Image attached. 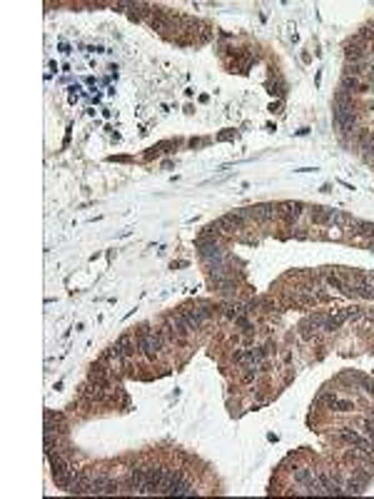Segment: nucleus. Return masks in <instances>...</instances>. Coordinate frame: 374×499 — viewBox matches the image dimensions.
Returning <instances> with one entry per match:
<instances>
[{"label": "nucleus", "instance_id": "obj_15", "mask_svg": "<svg viewBox=\"0 0 374 499\" xmlns=\"http://www.w3.org/2000/svg\"><path fill=\"white\" fill-rule=\"evenodd\" d=\"M297 329H299V337H304V340H312V337L317 335V332H319V329H317V327L309 322V317H307V319H302Z\"/></svg>", "mask_w": 374, "mask_h": 499}, {"label": "nucleus", "instance_id": "obj_12", "mask_svg": "<svg viewBox=\"0 0 374 499\" xmlns=\"http://www.w3.org/2000/svg\"><path fill=\"white\" fill-rule=\"evenodd\" d=\"M364 482L362 479H357L354 474H349L347 479H342V489H344V494H362L364 492Z\"/></svg>", "mask_w": 374, "mask_h": 499}, {"label": "nucleus", "instance_id": "obj_13", "mask_svg": "<svg viewBox=\"0 0 374 499\" xmlns=\"http://www.w3.org/2000/svg\"><path fill=\"white\" fill-rule=\"evenodd\" d=\"M352 230L354 232H359V235H364V237H374V225L372 222H364V220H354L352 217Z\"/></svg>", "mask_w": 374, "mask_h": 499}, {"label": "nucleus", "instance_id": "obj_16", "mask_svg": "<svg viewBox=\"0 0 374 499\" xmlns=\"http://www.w3.org/2000/svg\"><path fill=\"white\" fill-rule=\"evenodd\" d=\"M312 210V222L314 225H327V212H329V207H309Z\"/></svg>", "mask_w": 374, "mask_h": 499}, {"label": "nucleus", "instance_id": "obj_2", "mask_svg": "<svg viewBox=\"0 0 374 499\" xmlns=\"http://www.w3.org/2000/svg\"><path fill=\"white\" fill-rule=\"evenodd\" d=\"M180 312H182V317L187 319L190 329L195 332V329H200V327H202V322H205V319L212 314V307H210L207 302H195V304H187V307H182Z\"/></svg>", "mask_w": 374, "mask_h": 499}, {"label": "nucleus", "instance_id": "obj_20", "mask_svg": "<svg viewBox=\"0 0 374 499\" xmlns=\"http://www.w3.org/2000/svg\"><path fill=\"white\" fill-rule=\"evenodd\" d=\"M372 165H374V162H372Z\"/></svg>", "mask_w": 374, "mask_h": 499}, {"label": "nucleus", "instance_id": "obj_4", "mask_svg": "<svg viewBox=\"0 0 374 499\" xmlns=\"http://www.w3.org/2000/svg\"><path fill=\"white\" fill-rule=\"evenodd\" d=\"M242 212H245V217H247V220H255V222H260V225H265V222H272L275 217H280V207H277V205H272V202L252 205V207H245Z\"/></svg>", "mask_w": 374, "mask_h": 499}, {"label": "nucleus", "instance_id": "obj_10", "mask_svg": "<svg viewBox=\"0 0 374 499\" xmlns=\"http://www.w3.org/2000/svg\"><path fill=\"white\" fill-rule=\"evenodd\" d=\"M117 345H120V350H122L125 360H130V357H135V355L140 352V345H137V337H132V335H122V337L117 340Z\"/></svg>", "mask_w": 374, "mask_h": 499}, {"label": "nucleus", "instance_id": "obj_8", "mask_svg": "<svg viewBox=\"0 0 374 499\" xmlns=\"http://www.w3.org/2000/svg\"><path fill=\"white\" fill-rule=\"evenodd\" d=\"M192 494H195L192 482L187 479L182 472H177V479H175V484H172V489H170L167 497H192Z\"/></svg>", "mask_w": 374, "mask_h": 499}, {"label": "nucleus", "instance_id": "obj_18", "mask_svg": "<svg viewBox=\"0 0 374 499\" xmlns=\"http://www.w3.org/2000/svg\"><path fill=\"white\" fill-rule=\"evenodd\" d=\"M334 105H337V107H354V100H352V95H349V93L339 90V93L334 95Z\"/></svg>", "mask_w": 374, "mask_h": 499}, {"label": "nucleus", "instance_id": "obj_3", "mask_svg": "<svg viewBox=\"0 0 374 499\" xmlns=\"http://www.w3.org/2000/svg\"><path fill=\"white\" fill-rule=\"evenodd\" d=\"M332 120H334V125L342 130V135H349L352 130H357L359 115H357V107H337V105H334Z\"/></svg>", "mask_w": 374, "mask_h": 499}, {"label": "nucleus", "instance_id": "obj_19", "mask_svg": "<svg viewBox=\"0 0 374 499\" xmlns=\"http://www.w3.org/2000/svg\"><path fill=\"white\" fill-rule=\"evenodd\" d=\"M339 314H342V319H359V317H364V312H362V309H357V307H349V309H342Z\"/></svg>", "mask_w": 374, "mask_h": 499}, {"label": "nucleus", "instance_id": "obj_14", "mask_svg": "<svg viewBox=\"0 0 374 499\" xmlns=\"http://www.w3.org/2000/svg\"><path fill=\"white\" fill-rule=\"evenodd\" d=\"M222 314H225L227 319H237L240 314H245V304H237V302H227V304H222Z\"/></svg>", "mask_w": 374, "mask_h": 499}, {"label": "nucleus", "instance_id": "obj_9", "mask_svg": "<svg viewBox=\"0 0 374 499\" xmlns=\"http://www.w3.org/2000/svg\"><path fill=\"white\" fill-rule=\"evenodd\" d=\"M280 207V215H282V220L284 222H297L299 220V215H302V210H304V205L302 202H282V205H277Z\"/></svg>", "mask_w": 374, "mask_h": 499}, {"label": "nucleus", "instance_id": "obj_6", "mask_svg": "<svg viewBox=\"0 0 374 499\" xmlns=\"http://www.w3.org/2000/svg\"><path fill=\"white\" fill-rule=\"evenodd\" d=\"M317 482L322 487V494H327V497H344L342 477H337L332 472H317Z\"/></svg>", "mask_w": 374, "mask_h": 499}, {"label": "nucleus", "instance_id": "obj_1", "mask_svg": "<svg viewBox=\"0 0 374 499\" xmlns=\"http://www.w3.org/2000/svg\"><path fill=\"white\" fill-rule=\"evenodd\" d=\"M137 345H140V352L147 357V360H155L160 352H162V347H165V340H162V335H160V329L155 327H150V324H142L140 329H137Z\"/></svg>", "mask_w": 374, "mask_h": 499}, {"label": "nucleus", "instance_id": "obj_11", "mask_svg": "<svg viewBox=\"0 0 374 499\" xmlns=\"http://www.w3.org/2000/svg\"><path fill=\"white\" fill-rule=\"evenodd\" d=\"M349 222H352V217H349L344 210L329 207V212H327V225H329V227H344V225H349Z\"/></svg>", "mask_w": 374, "mask_h": 499}, {"label": "nucleus", "instance_id": "obj_17", "mask_svg": "<svg viewBox=\"0 0 374 499\" xmlns=\"http://www.w3.org/2000/svg\"><path fill=\"white\" fill-rule=\"evenodd\" d=\"M342 314H327V319H324V329L322 332H334V329H339L342 327Z\"/></svg>", "mask_w": 374, "mask_h": 499}, {"label": "nucleus", "instance_id": "obj_5", "mask_svg": "<svg viewBox=\"0 0 374 499\" xmlns=\"http://www.w3.org/2000/svg\"><path fill=\"white\" fill-rule=\"evenodd\" d=\"M162 477H165V467L147 464L145 467V492L142 494H162Z\"/></svg>", "mask_w": 374, "mask_h": 499}, {"label": "nucleus", "instance_id": "obj_7", "mask_svg": "<svg viewBox=\"0 0 374 499\" xmlns=\"http://www.w3.org/2000/svg\"><path fill=\"white\" fill-rule=\"evenodd\" d=\"M125 489H127L130 494H142V492H145V467H132V469L127 472Z\"/></svg>", "mask_w": 374, "mask_h": 499}]
</instances>
